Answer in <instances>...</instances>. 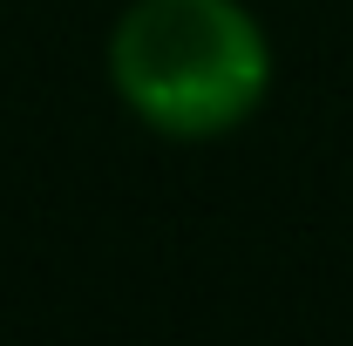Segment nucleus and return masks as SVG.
I'll use <instances>...</instances> for the list:
<instances>
[{"label":"nucleus","instance_id":"1","mask_svg":"<svg viewBox=\"0 0 353 346\" xmlns=\"http://www.w3.org/2000/svg\"><path fill=\"white\" fill-rule=\"evenodd\" d=\"M109 82L143 130L218 143L272 95V41L245 0H130L109 28Z\"/></svg>","mask_w":353,"mask_h":346}]
</instances>
